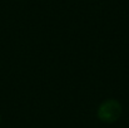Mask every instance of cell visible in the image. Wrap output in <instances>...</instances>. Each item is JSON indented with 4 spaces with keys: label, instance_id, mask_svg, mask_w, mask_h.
Wrapping results in <instances>:
<instances>
[{
    "label": "cell",
    "instance_id": "cell-1",
    "mask_svg": "<svg viewBox=\"0 0 129 128\" xmlns=\"http://www.w3.org/2000/svg\"><path fill=\"white\" fill-rule=\"evenodd\" d=\"M96 114L102 122L114 123L122 114V104L115 99H107L99 106Z\"/></svg>",
    "mask_w": 129,
    "mask_h": 128
}]
</instances>
